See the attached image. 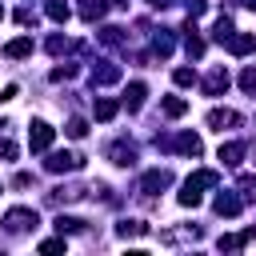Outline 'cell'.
Segmentation results:
<instances>
[{
    "label": "cell",
    "mask_w": 256,
    "mask_h": 256,
    "mask_svg": "<svg viewBox=\"0 0 256 256\" xmlns=\"http://www.w3.org/2000/svg\"><path fill=\"white\" fill-rule=\"evenodd\" d=\"M108 156H112V164H120V168H128V164L136 160V148L120 140V144H112V148H108Z\"/></svg>",
    "instance_id": "cell-10"
},
{
    "label": "cell",
    "mask_w": 256,
    "mask_h": 256,
    "mask_svg": "<svg viewBox=\"0 0 256 256\" xmlns=\"http://www.w3.org/2000/svg\"><path fill=\"white\" fill-rule=\"evenodd\" d=\"M92 80H96V84H112V80H120V68H116V64H104V68H92Z\"/></svg>",
    "instance_id": "cell-14"
},
{
    "label": "cell",
    "mask_w": 256,
    "mask_h": 256,
    "mask_svg": "<svg viewBox=\"0 0 256 256\" xmlns=\"http://www.w3.org/2000/svg\"><path fill=\"white\" fill-rule=\"evenodd\" d=\"M4 224H8V232H28V228H36V212L32 208H12L4 216Z\"/></svg>",
    "instance_id": "cell-2"
},
{
    "label": "cell",
    "mask_w": 256,
    "mask_h": 256,
    "mask_svg": "<svg viewBox=\"0 0 256 256\" xmlns=\"http://www.w3.org/2000/svg\"><path fill=\"white\" fill-rule=\"evenodd\" d=\"M84 132H88V124H84V120H68V136H72V140H80Z\"/></svg>",
    "instance_id": "cell-27"
},
{
    "label": "cell",
    "mask_w": 256,
    "mask_h": 256,
    "mask_svg": "<svg viewBox=\"0 0 256 256\" xmlns=\"http://www.w3.org/2000/svg\"><path fill=\"white\" fill-rule=\"evenodd\" d=\"M84 160L76 156V152H56V156H48V172H76Z\"/></svg>",
    "instance_id": "cell-4"
},
{
    "label": "cell",
    "mask_w": 256,
    "mask_h": 256,
    "mask_svg": "<svg viewBox=\"0 0 256 256\" xmlns=\"http://www.w3.org/2000/svg\"><path fill=\"white\" fill-rule=\"evenodd\" d=\"M56 228H60V236H64V232H80L84 220H76V216H56Z\"/></svg>",
    "instance_id": "cell-20"
},
{
    "label": "cell",
    "mask_w": 256,
    "mask_h": 256,
    "mask_svg": "<svg viewBox=\"0 0 256 256\" xmlns=\"http://www.w3.org/2000/svg\"><path fill=\"white\" fill-rule=\"evenodd\" d=\"M48 16L52 20H68V4L64 0H48Z\"/></svg>",
    "instance_id": "cell-24"
},
{
    "label": "cell",
    "mask_w": 256,
    "mask_h": 256,
    "mask_svg": "<svg viewBox=\"0 0 256 256\" xmlns=\"http://www.w3.org/2000/svg\"><path fill=\"white\" fill-rule=\"evenodd\" d=\"M144 96H148V88H144L140 80H132V84H128V92H124V104H128V108L136 112V108L144 104Z\"/></svg>",
    "instance_id": "cell-11"
},
{
    "label": "cell",
    "mask_w": 256,
    "mask_h": 256,
    "mask_svg": "<svg viewBox=\"0 0 256 256\" xmlns=\"http://www.w3.org/2000/svg\"><path fill=\"white\" fill-rule=\"evenodd\" d=\"M240 4H244V8H256V0H240Z\"/></svg>",
    "instance_id": "cell-31"
},
{
    "label": "cell",
    "mask_w": 256,
    "mask_h": 256,
    "mask_svg": "<svg viewBox=\"0 0 256 256\" xmlns=\"http://www.w3.org/2000/svg\"><path fill=\"white\" fill-rule=\"evenodd\" d=\"M216 180H220V176L208 172V168L196 172V176H188V180H184V192H180V204H192V208H196V204H200V188H212Z\"/></svg>",
    "instance_id": "cell-1"
},
{
    "label": "cell",
    "mask_w": 256,
    "mask_h": 256,
    "mask_svg": "<svg viewBox=\"0 0 256 256\" xmlns=\"http://www.w3.org/2000/svg\"><path fill=\"white\" fill-rule=\"evenodd\" d=\"M224 44H228V52H232V56H244V52H252V48H256V36H252V32H232Z\"/></svg>",
    "instance_id": "cell-5"
},
{
    "label": "cell",
    "mask_w": 256,
    "mask_h": 256,
    "mask_svg": "<svg viewBox=\"0 0 256 256\" xmlns=\"http://www.w3.org/2000/svg\"><path fill=\"white\" fill-rule=\"evenodd\" d=\"M180 240H200V228H164L160 232V244H180Z\"/></svg>",
    "instance_id": "cell-8"
},
{
    "label": "cell",
    "mask_w": 256,
    "mask_h": 256,
    "mask_svg": "<svg viewBox=\"0 0 256 256\" xmlns=\"http://www.w3.org/2000/svg\"><path fill=\"white\" fill-rule=\"evenodd\" d=\"M212 36H216V40L224 44V40L232 36V20H228V16H220V20H216V28H212Z\"/></svg>",
    "instance_id": "cell-21"
},
{
    "label": "cell",
    "mask_w": 256,
    "mask_h": 256,
    "mask_svg": "<svg viewBox=\"0 0 256 256\" xmlns=\"http://www.w3.org/2000/svg\"><path fill=\"white\" fill-rule=\"evenodd\" d=\"M172 80H176L180 88H188V84H196V72H192V68H176V72H172Z\"/></svg>",
    "instance_id": "cell-23"
},
{
    "label": "cell",
    "mask_w": 256,
    "mask_h": 256,
    "mask_svg": "<svg viewBox=\"0 0 256 256\" xmlns=\"http://www.w3.org/2000/svg\"><path fill=\"white\" fill-rule=\"evenodd\" d=\"M252 236H256V232H244V236H220V248H228V252H232V248H244V240H252Z\"/></svg>",
    "instance_id": "cell-22"
},
{
    "label": "cell",
    "mask_w": 256,
    "mask_h": 256,
    "mask_svg": "<svg viewBox=\"0 0 256 256\" xmlns=\"http://www.w3.org/2000/svg\"><path fill=\"white\" fill-rule=\"evenodd\" d=\"M0 20H4V8H0Z\"/></svg>",
    "instance_id": "cell-32"
},
{
    "label": "cell",
    "mask_w": 256,
    "mask_h": 256,
    "mask_svg": "<svg viewBox=\"0 0 256 256\" xmlns=\"http://www.w3.org/2000/svg\"><path fill=\"white\" fill-rule=\"evenodd\" d=\"M116 108H120L116 100H96V104H92V116H96V120H112Z\"/></svg>",
    "instance_id": "cell-15"
},
{
    "label": "cell",
    "mask_w": 256,
    "mask_h": 256,
    "mask_svg": "<svg viewBox=\"0 0 256 256\" xmlns=\"http://www.w3.org/2000/svg\"><path fill=\"white\" fill-rule=\"evenodd\" d=\"M148 4H152V8H164V4H172V0H148Z\"/></svg>",
    "instance_id": "cell-30"
},
{
    "label": "cell",
    "mask_w": 256,
    "mask_h": 256,
    "mask_svg": "<svg viewBox=\"0 0 256 256\" xmlns=\"http://www.w3.org/2000/svg\"><path fill=\"white\" fill-rule=\"evenodd\" d=\"M60 248H64V240H44L40 244V252H60Z\"/></svg>",
    "instance_id": "cell-29"
},
{
    "label": "cell",
    "mask_w": 256,
    "mask_h": 256,
    "mask_svg": "<svg viewBox=\"0 0 256 256\" xmlns=\"http://www.w3.org/2000/svg\"><path fill=\"white\" fill-rule=\"evenodd\" d=\"M240 88H244V92H256V68H244V76H240Z\"/></svg>",
    "instance_id": "cell-26"
},
{
    "label": "cell",
    "mask_w": 256,
    "mask_h": 256,
    "mask_svg": "<svg viewBox=\"0 0 256 256\" xmlns=\"http://www.w3.org/2000/svg\"><path fill=\"white\" fill-rule=\"evenodd\" d=\"M0 156H4V160H16V144H12V140H0Z\"/></svg>",
    "instance_id": "cell-28"
},
{
    "label": "cell",
    "mask_w": 256,
    "mask_h": 256,
    "mask_svg": "<svg viewBox=\"0 0 256 256\" xmlns=\"http://www.w3.org/2000/svg\"><path fill=\"white\" fill-rule=\"evenodd\" d=\"M116 232H120L124 240H136V236H144V224H140V220H124V224H116Z\"/></svg>",
    "instance_id": "cell-18"
},
{
    "label": "cell",
    "mask_w": 256,
    "mask_h": 256,
    "mask_svg": "<svg viewBox=\"0 0 256 256\" xmlns=\"http://www.w3.org/2000/svg\"><path fill=\"white\" fill-rule=\"evenodd\" d=\"M184 112H188V100H180V96L164 100V116H184Z\"/></svg>",
    "instance_id": "cell-19"
},
{
    "label": "cell",
    "mask_w": 256,
    "mask_h": 256,
    "mask_svg": "<svg viewBox=\"0 0 256 256\" xmlns=\"http://www.w3.org/2000/svg\"><path fill=\"white\" fill-rule=\"evenodd\" d=\"M240 196L244 200H256V176H240Z\"/></svg>",
    "instance_id": "cell-25"
},
{
    "label": "cell",
    "mask_w": 256,
    "mask_h": 256,
    "mask_svg": "<svg viewBox=\"0 0 256 256\" xmlns=\"http://www.w3.org/2000/svg\"><path fill=\"white\" fill-rule=\"evenodd\" d=\"M32 52V40L28 36H20V40H12L8 48H4V56H12V60H20V56H28Z\"/></svg>",
    "instance_id": "cell-13"
},
{
    "label": "cell",
    "mask_w": 256,
    "mask_h": 256,
    "mask_svg": "<svg viewBox=\"0 0 256 256\" xmlns=\"http://www.w3.org/2000/svg\"><path fill=\"white\" fill-rule=\"evenodd\" d=\"M224 88H228V72H224V68H212L208 80H204V92H208V96H220Z\"/></svg>",
    "instance_id": "cell-9"
},
{
    "label": "cell",
    "mask_w": 256,
    "mask_h": 256,
    "mask_svg": "<svg viewBox=\"0 0 256 256\" xmlns=\"http://www.w3.org/2000/svg\"><path fill=\"white\" fill-rule=\"evenodd\" d=\"M212 208H216V216H236V212L244 208V200H240V196H232V192H220Z\"/></svg>",
    "instance_id": "cell-7"
},
{
    "label": "cell",
    "mask_w": 256,
    "mask_h": 256,
    "mask_svg": "<svg viewBox=\"0 0 256 256\" xmlns=\"http://www.w3.org/2000/svg\"><path fill=\"white\" fill-rule=\"evenodd\" d=\"M28 144H32V152H44V148L52 144V128H48L44 120H36L32 132H28Z\"/></svg>",
    "instance_id": "cell-6"
},
{
    "label": "cell",
    "mask_w": 256,
    "mask_h": 256,
    "mask_svg": "<svg viewBox=\"0 0 256 256\" xmlns=\"http://www.w3.org/2000/svg\"><path fill=\"white\" fill-rule=\"evenodd\" d=\"M104 8H108L104 0H84V4H80V16H84V20H100Z\"/></svg>",
    "instance_id": "cell-17"
},
{
    "label": "cell",
    "mask_w": 256,
    "mask_h": 256,
    "mask_svg": "<svg viewBox=\"0 0 256 256\" xmlns=\"http://www.w3.org/2000/svg\"><path fill=\"white\" fill-rule=\"evenodd\" d=\"M168 180H172V176H168L164 168H156V172H148V176H144V192H156V188H164Z\"/></svg>",
    "instance_id": "cell-16"
},
{
    "label": "cell",
    "mask_w": 256,
    "mask_h": 256,
    "mask_svg": "<svg viewBox=\"0 0 256 256\" xmlns=\"http://www.w3.org/2000/svg\"><path fill=\"white\" fill-rule=\"evenodd\" d=\"M236 124H240V112H232V108H212L208 112V128H216V132L236 128Z\"/></svg>",
    "instance_id": "cell-3"
},
{
    "label": "cell",
    "mask_w": 256,
    "mask_h": 256,
    "mask_svg": "<svg viewBox=\"0 0 256 256\" xmlns=\"http://www.w3.org/2000/svg\"><path fill=\"white\" fill-rule=\"evenodd\" d=\"M240 156H244V144H240V140L220 144V160H224V164H232V168H236V164H240Z\"/></svg>",
    "instance_id": "cell-12"
}]
</instances>
